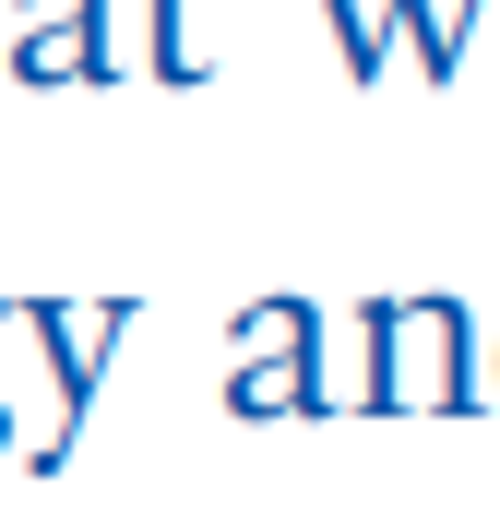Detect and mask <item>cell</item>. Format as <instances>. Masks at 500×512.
<instances>
[{
  "mask_svg": "<svg viewBox=\"0 0 500 512\" xmlns=\"http://www.w3.org/2000/svg\"><path fill=\"white\" fill-rule=\"evenodd\" d=\"M477 12H489V0H405V36H417V72H429V84H453V72H465Z\"/></svg>",
  "mask_w": 500,
  "mask_h": 512,
  "instance_id": "6",
  "label": "cell"
},
{
  "mask_svg": "<svg viewBox=\"0 0 500 512\" xmlns=\"http://www.w3.org/2000/svg\"><path fill=\"white\" fill-rule=\"evenodd\" d=\"M155 12V84H203V0H143Z\"/></svg>",
  "mask_w": 500,
  "mask_h": 512,
  "instance_id": "7",
  "label": "cell"
},
{
  "mask_svg": "<svg viewBox=\"0 0 500 512\" xmlns=\"http://www.w3.org/2000/svg\"><path fill=\"white\" fill-rule=\"evenodd\" d=\"M0 60H12V0H0Z\"/></svg>",
  "mask_w": 500,
  "mask_h": 512,
  "instance_id": "8",
  "label": "cell"
},
{
  "mask_svg": "<svg viewBox=\"0 0 500 512\" xmlns=\"http://www.w3.org/2000/svg\"><path fill=\"white\" fill-rule=\"evenodd\" d=\"M0 453H12V417H0Z\"/></svg>",
  "mask_w": 500,
  "mask_h": 512,
  "instance_id": "9",
  "label": "cell"
},
{
  "mask_svg": "<svg viewBox=\"0 0 500 512\" xmlns=\"http://www.w3.org/2000/svg\"><path fill=\"white\" fill-rule=\"evenodd\" d=\"M131 322H143V298H24V334H36L48 393H60V417H48V441H36V477H60V465H72L84 405H96V382H108V358H120Z\"/></svg>",
  "mask_w": 500,
  "mask_h": 512,
  "instance_id": "3",
  "label": "cell"
},
{
  "mask_svg": "<svg viewBox=\"0 0 500 512\" xmlns=\"http://www.w3.org/2000/svg\"><path fill=\"white\" fill-rule=\"evenodd\" d=\"M227 417H334L322 382V310L310 298H250L227 322Z\"/></svg>",
  "mask_w": 500,
  "mask_h": 512,
  "instance_id": "2",
  "label": "cell"
},
{
  "mask_svg": "<svg viewBox=\"0 0 500 512\" xmlns=\"http://www.w3.org/2000/svg\"><path fill=\"white\" fill-rule=\"evenodd\" d=\"M12 84L60 96V84H108V0H12Z\"/></svg>",
  "mask_w": 500,
  "mask_h": 512,
  "instance_id": "4",
  "label": "cell"
},
{
  "mask_svg": "<svg viewBox=\"0 0 500 512\" xmlns=\"http://www.w3.org/2000/svg\"><path fill=\"white\" fill-rule=\"evenodd\" d=\"M322 24H334V48H346V84H381V60H393V36H405V0H322Z\"/></svg>",
  "mask_w": 500,
  "mask_h": 512,
  "instance_id": "5",
  "label": "cell"
},
{
  "mask_svg": "<svg viewBox=\"0 0 500 512\" xmlns=\"http://www.w3.org/2000/svg\"><path fill=\"white\" fill-rule=\"evenodd\" d=\"M358 417H465L477 405V334H465V298L453 286H417V298H358Z\"/></svg>",
  "mask_w": 500,
  "mask_h": 512,
  "instance_id": "1",
  "label": "cell"
}]
</instances>
